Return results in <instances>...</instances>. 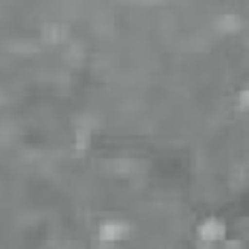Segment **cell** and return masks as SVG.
I'll use <instances>...</instances> for the list:
<instances>
[{
	"mask_svg": "<svg viewBox=\"0 0 249 249\" xmlns=\"http://www.w3.org/2000/svg\"><path fill=\"white\" fill-rule=\"evenodd\" d=\"M217 249H246V240H243V237H234V234H229L223 243H217Z\"/></svg>",
	"mask_w": 249,
	"mask_h": 249,
	"instance_id": "obj_3",
	"label": "cell"
},
{
	"mask_svg": "<svg viewBox=\"0 0 249 249\" xmlns=\"http://www.w3.org/2000/svg\"><path fill=\"white\" fill-rule=\"evenodd\" d=\"M135 231H138V223H132L126 217H106V220L97 223L94 237L106 246H117V243H126Z\"/></svg>",
	"mask_w": 249,
	"mask_h": 249,
	"instance_id": "obj_1",
	"label": "cell"
},
{
	"mask_svg": "<svg viewBox=\"0 0 249 249\" xmlns=\"http://www.w3.org/2000/svg\"><path fill=\"white\" fill-rule=\"evenodd\" d=\"M229 234H234L231 223H229L226 217H217V214H211V217H202V220L194 226V237H196L199 243H208V246H217V243H223ZM234 237H237V234H234Z\"/></svg>",
	"mask_w": 249,
	"mask_h": 249,
	"instance_id": "obj_2",
	"label": "cell"
}]
</instances>
